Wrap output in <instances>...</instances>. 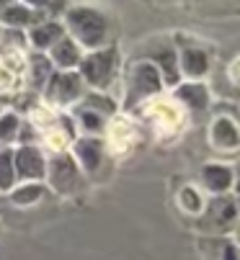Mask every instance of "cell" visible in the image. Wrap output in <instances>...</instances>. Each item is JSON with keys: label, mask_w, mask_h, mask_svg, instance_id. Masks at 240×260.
Segmentation results:
<instances>
[{"label": "cell", "mask_w": 240, "mask_h": 260, "mask_svg": "<svg viewBox=\"0 0 240 260\" xmlns=\"http://www.w3.org/2000/svg\"><path fill=\"white\" fill-rule=\"evenodd\" d=\"M116 67H119V52L114 47H103L80 59V78L96 88H106L116 75Z\"/></svg>", "instance_id": "7a4b0ae2"}, {"label": "cell", "mask_w": 240, "mask_h": 260, "mask_svg": "<svg viewBox=\"0 0 240 260\" xmlns=\"http://www.w3.org/2000/svg\"><path fill=\"white\" fill-rule=\"evenodd\" d=\"M237 191H240V168H237Z\"/></svg>", "instance_id": "603a6c76"}, {"label": "cell", "mask_w": 240, "mask_h": 260, "mask_svg": "<svg viewBox=\"0 0 240 260\" xmlns=\"http://www.w3.org/2000/svg\"><path fill=\"white\" fill-rule=\"evenodd\" d=\"M39 196V188H21L18 193H16V201H31V199H36Z\"/></svg>", "instance_id": "ffe728a7"}, {"label": "cell", "mask_w": 240, "mask_h": 260, "mask_svg": "<svg viewBox=\"0 0 240 260\" xmlns=\"http://www.w3.org/2000/svg\"><path fill=\"white\" fill-rule=\"evenodd\" d=\"M13 180V157L11 152H0V185L8 188Z\"/></svg>", "instance_id": "d6986e66"}, {"label": "cell", "mask_w": 240, "mask_h": 260, "mask_svg": "<svg viewBox=\"0 0 240 260\" xmlns=\"http://www.w3.org/2000/svg\"><path fill=\"white\" fill-rule=\"evenodd\" d=\"M18 132V116L16 114H6L3 119H0V144H6L16 137Z\"/></svg>", "instance_id": "ac0fdd59"}, {"label": "cell", "mask_w": 240, "mask_h": 260, "mask_svg": "<svg viewBox=\"0 0 240 260\" xmlns=\"http://www.w3.org/2000/svg\"><path fill=\"white\" fill-rule=\"evenodd\" d=\"M237 237H240V230H237Z\"/></svg>", "instance_id": "d4e9b609"}, {"label": "cell", "mask_w": 240, "mask_h": 260, "mask_svg": "<svg viewBox=\"0 0 240 260\" xmlns=\"http://www.w3.org/2000/svg\"><path fill=\"white\" fill-rule=\"evenodd\" d=\"M225 260H240V250L230 245V247L225 250Z\"/></svg>", "instance_id": "44dd1931"}, {"label": "cell", "mask_w": 240, "mask_h": 260, "mask_svg": "<svg viewBox=\"0 0 240 260\" xmlns=\"http://www.w3.org/2000/svg\"><path fill=\"white\" fill-rule=\"evenodd\" d=\"M67 26L72 31V36L88 49H103L106 39H109V18L88 6L80 8H70L67 11Z\"/></svg>", "instance_id": "6da1fadb"}, {"label": "cell", "mask_w": 240, "mask_h": 260, "mask_svg": "<svg viewBox=\"0 0 240 260\" xmlns=\"http://www.w3.org/2000/svg\"><path fill=\"white\" fill-rule=\"evenodd\" d=\"M176 98L181 103H186L191 111H207L209 106V93L202 83H186V85H178L176 90Z\"/></svg>", "instance_id": "52a82bcc"}, {"label": "cell", "mask_w": 240, "mask_h": 260, "mask_svg": "<svg viewBox=\"0 0 240 260\" xmlns=\"http://www.w3.org/2000/svg\"><path fill=\"white\" fill-rule=\"evenodd\" d=\"M29 3H34V6H49L52 0H29Z\"/></svg>", "instance_id": "7402d4cb"}, {"label": "cell", "mask_w": 240, "mask_h": 260, "mask_svg": "<svg viewBox=\"0 0 240 260\" xmlns=\"http://www.w3.org/2000/svg\"><path fill=\"white\" fill-rule=\"evenodd\" d=\"M75 116H77V121L86 126V132H98L101 126H103V114H98V111H91V108H86V106H77L75 108Z\"/></svg>", "instance_id": "e0dca14e"}, {"label": "cell", "mask_w": 240, "mask_h": 260, "mask_svg": "<svg viewBox=\"0 0 240 260\" xmlns=\"http://www.w3.org/2000/svg\"><path fill=\"white\" fill-rule=\"evenodd\" d=\"M178 59H181V70L194 80L207 75V70H209V54L202 47H181Z\"/></svg>", "instance_id": "5b68a950"}, {"label": "cell", "mask_w": 240, "mask_h": 260, "mask_svg": "<svg viewBox=\"0 0 240 260\" xmlns=\"http://www.w3.org/2000/svg\"><path fill=\"white\" fill-rule=\"evenodd\" d=\"M75 150H77V157L83 160V165H86L88 170H93V168L101 162V152H103V147H101V142H98V139H80Z\"/></svg>", "instance_id": "8fae6325"}, {"label": "cell", "mask_w": 240, "mask_h": 260, "mask_svg": "<svg viewBox=\"0 0 240 260\" xmlns=\"http://www.w3.org/2000/svg\"><path fill=\"white\" fill-rule=\"evenodd\" d=\"M163 85V78L152 62H137L129 70V93H127V106H135L150 95H155Z\"/></svg>", "instance_id": "3957f363"}, {"label": "cell", "mask_w": 240, "mask_h": 260, "mask_svg": "<svg viewBox=\"0 0 240 260\" xmlns=\"http://www.w3.org/2000/svg\"><path fill=\"white\" fill-rule=\"evenodd\" d=\"M16 162H18V170H21L23 178L44 175V157H42V152H39L36 147H23V150H18Z\"/></svg>", "instance_id": "ba28073f"}, {"label": "cell", "mask_w": 240, "mask_h": 260, "mask_svg": "<svg viewBox=\"0 0 240 260\" xmlns=\"http://www.w3.org/2000/svg\"><path fill=\"white\" fill-rule=\"evenodd\" d=\"M52 78V62L44 54H34L31 57V85L34 90L44 88V83Z\"/></svg>", "instance_id": "7c38bea8"}, {"label": "cell", "mask_w": 240, "mask_h": 260, "mask_svg": "<svg viewBox=\"0 0 240 260\" xmlns=\"http://www.w3.org/2000/svg\"><path fill=\"white\" fill-rule=\"evenodd\" d=\"M36 18H39V13H34V11L26 8V6H8V8L3 11V21H6L8 26H26V23L36 21Z\"/></svg>", "instance_id": "9a60e30c"}, {"label": "cell", "mask_w": 240, "mask_h": 260, "mask_svg": "<svg viewBox=\"0 0 240 260\" xmlns=\"http://www.w3.org/2000/svg\"><path fill=\"white\" fill-rule=\"evenodd\" d=\"M204 180H207V185L212 191H225L232 183V173L225 165H207L204 168Z\"/></svg>", "instance_id": "4fadbf2b"}, {"label": "cell", "mask_w": 240, "mask_h": 260, "mask_svg": "<svg viewBox=\"0 0 240 260\" xmlns=\"http://www.w3.org/2000/svg\"><path fill=\"white\" fill-rule=\"evenodd\" d=\"M60 39H65V28L60 23H39L34 31H31V42L34 47L39 49H47V47H55Z\"/></svg>", "instance_id": "30bf717a"}, {"label": "cell", "mask_w": 240, "mask_h": 260, "mask_svg": "<svg viewBox=\"0 0 240 260\" xmlns=\"http://www.w3.org/2000/svg\"><path fill=\"white\" fill-rule=\"evenodd\" d=\"M52 59L55 64H60L62 70H70L75 64H80V59H83V54H80V47L72 42V39H60L55 47H52Z\"/></svg>", "instance_id": "9c48e42d"}, {"label": "cell", "mask_w": 240, "mask_h": 260, "mask_svg": "<svg viewBox=\"0 0 240 260\" xmlns=\"http://www.w3.org/2000/svg\"><path fill=\"white\" fill-rule=\"evenodd\" d=\"M6 3H8V0H0V8H3V6H6Z\"/></svg>", "instance_id": "cb8c5ba5"}, {"label": "cell", "mask_w": 240, "mask_h": 260, "mask_svg": "<svg viewBox=\"0 0 240 260\" xmlns=\"http://www.w3.org/2000/svg\"><path fill=\"white\" fill-rule=\"evenodd\" d=\"M152 64L157 67L160 78H163L168 85H176L178 83V49L160 47L157 54H152Z\"/></svg>", "instance_id": "8992f818"}, {"label": "cell", "mask_w": 240, "mask_h": 260, "mask_svg": "<svg viewBox=\"0 0 240 260\" xmlns=\"http://www.w3.org/2000/svg\"><path fill=\"white\" fill-rule=\"evenodd\" d=\"M75 178V165L70 157H55L52 162V180L60 185V188H65V180Z\"/></svg>", "instance_id": "2e32d148"}, {"label": "cell", "mask_w": 240, "mask_h": 260, "mask_svg": "<svg viewBox=\"0 0 240 260\" xmlns=\"http://www.w3.org/2000/svg\"><path fill=\"white\" fill-rule=\"evenodd\" d=\"M80 95H83V80L75 72H55L47 83V98L52 103L65 106V103L77 101Z\"/></svg>", "instance_id": "277c9868"}, {"label": "cell", "mask_w": 240, "mask_h": 260, "mask_svg": "<svg viewBox=\"0 0 240 260\" xmlns=\"http://www.w3.org/2000/svg\"><path fill=\"white\" fill-rule=\"evenodd\" d=\"M215 142L220 147H237L240 144V132L230 119H220L215 124Z\"/></svg>", "instance_id": "5bb4252c"}]
</instances>
